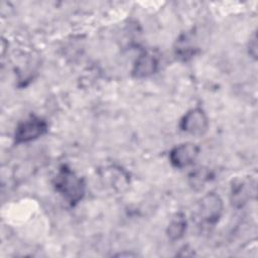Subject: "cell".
<instances>
[{
	"label": "cell",
	"mask_w": 258,
	"mask_h": 258,
	"mask_svg": "<svg viewBox=\"0 0 258 258\" xmlns=\"http://www.w3.org/2000/svg\"><path fill=\"white\" fill-rule=\"evenodd\" d=\"M53 185L72 206L80 202L85 194L84 180L66 165L58 169L53 178Z\"/></svg>",
	"instance_id": "obj_1"
},
{
	"label": "cell",
	"mask_w": 258,
	"mask_h": 258,
	"mask_svg": "<svg viewBox=\"0 0 258 258\" xmlns=\"http://www.w3.org/2000/svg\"><path fill=\"white\" fill-rule=\"evenodd\" d=\"M200 153V147L194 143H183L175 146L169 153V160L174 167L182 168L190 165Z\"/></svg>",
	"instance_id": "obj_5"
},
{
	"label": "cell",
	"mask_w": 258,
	"mask_h": 258,
	"mask_svg": "<svg viewBox=\"0 0 258 258\" xmlns=\"http://www.w3.org/2000/svg\"><path fill=\"white\" fill-rule=\"evenodd\" d=\"M185 229H186V220L184 218V215L181 213H177L171 219L167 227L166 233L170 240L175 241L180 239L183 236Z\"/></svg>",
	"instance_id": "obj_8"
},
{
	"label": "cell",
	"mask_w": 258,
	"mask_h": 258,
	"mask_svg": "<svg viewBox=\"0 0 258 258\" xmlns=\"http://www.w3.org/2000/svg\"><path fill=\"white\" fill-rule=\"evenodd\" d=\"M250 182L246 180H236L234 181L231 188V202L234 207H243L251 196Z\"/></svg>",
	"instance_id": "obj_7"
},
{
	"label": "cell",
	"mask_w": 258,
	"mask_h": 258,
	"mask_svg": "<svg viewBox=\"0 0 258 258\" xmlns=\"http://www.w3.org/2000/svg\"><path fill=\"white\" fill-rule=\"evenodd\" d=\"M223 212V202L215 192H209L199 203V217L208 224H215L219 221Z\"/></svg>",
	"instance_id": "obj_3"
},
{
	"label": "cell",
	"mask_w": 258,
	"mask_h": 258,
	"mask_svg": "<svg viewBox=\"0 0 258 258\" xmlns=\"http://www.w3.org/2000/svg\"><path fill=\"white\" fill-rule=\"evenodd\" d=\"M209 179H210V172L205 168H198L196 171L191 172V174L189 175V183L196 189L203 187L205 182L208 181Z\"/></svg>",
	"instance_id": "obj_9"
},
{
	"label": "cell",
	"mask_w": 258,
	"mask_h": 258,
	"mask_svg": "<svg viewBox=\"0 0 258 258\" xmlns=\"http://www.w3.org/2000/svg\"><path fill=\"white\" fill-rule=\"evenodd\" d=\"M179 126L183 132L195 136H201L208 130L209 121L204 110L201 108H195L189 110L182 117Z\"/></svg>",
	"instance_id": "obj_4"
},
{
	"label": "cell",
	"mask_w": 258,
	"mask_h": 258,
	"mask_svg": "<svg viewBox=\"0 0 258 258\" xmlns=\"http://www.w3.org/2000/svg\"><path fill=\"white\" fill-rule=\"evenodd\" d=\"M249 53L254 58H256V56H257V37H256V34H254L253 38L250 40V43H249Z\"/></svg>",
	"instance_id": "obj_10"
},
{
	"label": "cell",
	"mask_w": 258,
	"mask_h": 258,
	"mask_svg": "<svg viewBox=\"0 0 258 258\" xmlns=\"http://www.w3.org/2000/svg\"><path fill=\"white\" fill-rule=\"evenodd\" d=\"M157 59L150 52L143 51L136 59L132 74L136 78H145L154 74L157 70Z\"/></svg>",
	"instance_id": "obj_6"
},
{
	"label": "cell",
	"mask_w": 258,
	"mask_h": 258,
	"mask_svg": "<svg viewBox=\"0 0 258 258\" xmlns=\"http://www.w3.org/2000/svg\"><path fill=\"white\" fill-rule=\"evenodd\" d=\"M47 130V123L38 117H30L18 124L15 130L14 139L16 143H26L37 139Z\"/></svg>",
	"instance_id": "obj_2"
}]
</instances>
